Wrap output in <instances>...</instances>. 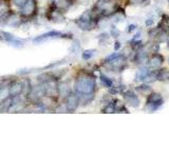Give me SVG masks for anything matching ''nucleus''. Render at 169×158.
Listing matches in <instances>:
<instances>
[{
    "label": "nucleus",
    "instance_id": "nucleus-1",
    "mask_svg": "<svg viewBox=\"0 0 169 158\" xmlns=\"http://www.w3.org/2000/svg\"><path fill=\"white\" fill-rule=\"evenodd\" d=\"M95 86H96V83L93 78L81 77L75 82V92L78 96L89 95V94H93Z\"/></svg>",
    "mask_w": 169,
    "mask_h": 158
},
{
    "label": "nucleus",
    "instance_id": "nucleus-2",
    "mask_svg": "<svg viewBox=\"0 0 169 158\" xmlns=\"http://www.w3.org/2000/svg\"><path fill=\"white\" fill-rule=\"evenodd\" d=\"M162 104H163V98H162L161 94L152 93L148 96L147 110L149 112H154L155 110L159 109Z\"/></svg>",
    "mask_w": 169,
    "mask_h": 158
},
{
    "label": "nucleus",
    "instance_id": "nucleus-3",
    "mask_svg": "<svg viewBox=\"0 0 169 158\" xmlns=\"http://www.w3.org/2000/svg\"><path fill=\"white\" fill-rule=\"evenodd\" d=\"M76 24L78 26L79 29L86 30V31L93 29V21H92V17L90 15V12L84 13L81 15V17L76 21Z\"/></svg>",
    "mask_w": 169,
    "mask_h": 158
},
{
    "label": "nucleus",
    "instance_id": "nucleus-4",
    "mask_svg": "<svg viewBox=\"0 0 169 158\" xmlns=\"http://www.w3.org/2000/svg\"><path fill=\"white\" fill-rule=\"evenodd\" d=\"M36 9H37V4L35 0H27L23 5L20 8V12L23 17H30L35 14Z\"/></svg>",
    "mask_w": 169,
    "mask_h": 158
},
{
    "label": "nucleus",
    "instance_id": "nucleus-5",
    "mask_svg": "<svg viewBox=\"0 0 169 158\" xmlns=\"http://www.w3.org/2000/svg\"><path fill=\"white\" fill-rule=\"evenodd\" d=\"M0 36H1V39L6 41L10 44L14 45V47H22L24 44V40L19 39V38H16L13 34H10L8 32H0Z\"/></svg>",
    "mask_w": 169,
    "mask_h": 158
},
{
    "label": "nucleus",
    "instance_id": "nucleus-6",
    "mask_svg": "<svg viewBox=\"0 0 169 158\" xmlns=\"http://www.w3.org/2000/svg\"><path fill=\"white\" fill-rule=\"evenodd\" d=\"M79 105V96L77 94L70 93L69 95L66 97V107L68 111L73 112L78 107Z\"/></svg>",
    "mask_w": 169,
    "mask_h": 158
},
{
    "label": "nucleus",
    "instance_id": "nucleus-7",
    "mask_svg": "<svg viewBox=\"0 0 169 158\" xmlns=\"http://www.w3.org/2000/svg\"><path fill=\"white\" fill-rule=\"evenodd\" d=\"M65 36H67V35L61 33V32L52 31V32H49V33H45V34H43V35H40V36H38V37H36L35 39L33 40V42L41 43L47 39H50V38H63V37H65Z\"/></svg>",
    "mask_w": 169,
    "mask_h": 158
},
{
    "label": "nucleus",
    "instance_id": "nucleus-8",
    "mask_svg": "<svg viewBox=\"0 0 169 158\" xmlns=\"http://www.w3.org/2000/svg\"><path fill=\"white\" fill-rule=\"evenodd\" d=\"M24 89V86L22 82H19V81H16V82H13L12 84L10 86V90H9V94H10L11 97L15 98V97H18L20 94L22 93Z\"/></svg>",
    "mask_w": 169,
    "mask_h": 158
},
{
    "label": "nucleus",
    "instance_id": "nucleus-9",
    "mask_svg": "<svg viewBox=\"0 0 169 158\" xmlns=\"http://www.w3.org/2000/svg\"><path fill=\"white\" fill-rule=\"evenodd\" d=\"M123 96H124L127 104H129L132 107H138L140 105V99H138V97L133 92H131V91H126Z\"/></svg>",
    "mask_w": 169,
    "mask_h": 158
},
{
    "label": "nucleus",
    "instance_id": "nucleus-10",
    "mask_svg": "<svg viewBox=\"0 0 169 158\" xmlns=\"http://www.w3.org/2000/svg\"><path fill=\"white\" fill-rule=\"evenodd\" d=\"M10 15V4L6 0H0V17L5 19Z\"/></svg>",
    "mask_w": 169,
    "mask_h": 158
},
{
    "label": "nucleus",
    "instance_id": "nucleus-11",
    "mask_svg": "<svg viewBox=\"0 0 169 158\" xmlns=\"http://www.w3.org/2000/svg\"><path fill=\"white\" fill-rule=\"evenodd\" d=\"M164 61V58L163 56H161L160 54H154L152 55V57L150 58V61H149V65L150 66H153V68H157L163 63Z\"/></svg>",
    "mask_w": 169,
    "mask_h": 158
},
{
    "label": "nucleus",
    "instance_id": "nucleus-12",
    "mask_svg": "<svg viewBox=\"0 0 169 158\" xmlns=\"http://www.w3.org/2000/svg\"><path fill=\"white\" fill-rule=\"evenodd\" d=\"M57 90H58V94L63 97H67L68 95L71 93V90H70V86H68L66 82H63L61 84H59L57 86Z\"/></svg>",
    "mask_w": 169,
    "mask_h": 158
},
{
    "label": "nucleus",
    "instance_id": "nucleus-13",
    "mask_svg": "<svg viewBox=\"0 0 169 158\" xmlns=\"http://www.w3.org/2000/svg\"><path fill=\"white\" fill-rule=\"evenodd\" d=\"M70 0H54V5L58 8L59 10H65L68 9L70 5Z\"/></svg>",
    "mask_w": 169,
    "mask_h": 158
},
{
    "label": "nucleus",
    "instance_id": "nucleus-14",
    "mask_svg": "<svg viewBox=\"0 0 169 158\" xmlns=\"http://www.w3.org/2000/svg\"><path fill=\"white\" fill-rule=\"evenodd\" d=\"M100 81H102V83L104 84L105 86H107V88H111L113 84L112 80L109 78V77L105 76V75H100Z\"/></svg>",
    "mask_w": 169,
    "mask_h": 158
},
{
    "label": "nucleus",
    "instance_id": "nucleus-15",
    "mask_svg": "<svg viewBox=\"0 0 169 158\" xmlns=\"http://www.w3.org/2000/svg\"><path fill=\"white\" fill-rule=\"evenodd\" d=\"M95 50H88V51H84L83 53V59L84 60H89L90 58H92L94 56Z\"/></svg>",
    "mask_w": 169,
    "mask_h": 158
},
{
    "label": "nucleus",
    "instance_id": "nucleus-16",
    "mask_svg": "<svg viewBox=\"0 0 169 158\" xmlns=\"http://www.w3.org/2000/svg\"><path fill=\"white\" fill-rule=\"evenodd\" d=\"M138 92H141V94H148V95H149V92L151 91V89H150L149 86H145V84H143V86H138Z\"/></svg>",
    "mask_w": 169,
    "mask_h": 158
},
{
    "label": "nucleus",
    "instance_id": "nucleus-17",
    "mask_svg": "<svg viewBox=\"0 0 169 158\" xmlns=\"http://www.w3.org/2000/svg\"><path fill=\"white\" fill-rule=\"evenodd\" d=\"M13 1V3L15 4V5H17V6H19V8H21L22 5L24 4V2L27 1V0H12Z\"/></svg>",
    "mask_w": 169,
    "mask_h": 158
},
{
    "label": "nucleus",
    "instance_id": "nucleus-18",
    "mask_svg": "<svg viewBox=\"0 0 169 158\" xmlns=\"http://www.w3.org/2000/svg\"><path fill=\"white\" fill-rule=\"evenodd\" d=\"M128 27H129V29L127 30V32H128V33H131V32H133L134 30L136 29V26H135V24H130Z\"/></svg>",
    "mask_w": 169,
    "mask_h": 158
},
{
    "label": "nucleus",
    "instance_id": "nucleus-19",
    "mask_svg": "<svg viewBox=\"0 0 169 158\" xmlns=\"http://www.w3.org/2000/svg\"><path fill=\"white\" fill-rule=\"evenodd\" d=\"M120 43L118 42V41H116V42L114 43V50L117 51V50H120Z\"/></svg>",
    "mask_w": 169,
    "mask_h": 158
},
{
    "label": "nucleus",
    "instance_id": "nucleus-20",
    "mask_svg": "<svg viewBox=\"0 0 169 158\" xmlns=\"http://www.w3.org/2000/svg\"><path fill=\"white\" fill-rule=\"evenodd\" d=\"M152 23H153V19H152V18H150V20L148 19L147 21H146V26H152Z\"/></svg>",
    "mask_w": 169,
    "mask_h": 158
},
{
    "label": "nucleus",
    "instance_id": "nucleus-21",
    "mask_svg": "<svg viewBox=\"0 0 169 158\" xmlns=\"http://www.w3.org/2000/svg\"><path fill=\"white\" fill-rule=\"evenodd\" d=\"M132 1V3H134V4H141L142 2H144V0H131Z\"/></svg>",
    "mask_w": 169,
    "mask_h": 158
},
{
    "label": "nucleus",
    "instance_id": "nucleus-22",
    "mask_svg": "<svg viewBox=\"0 0 169 158\" xmlns=\"http://www.w3.org/2000/svg\"><path fill=\"white\" fill-rule=\"evenodd\" d=\"M140 35H141V33L140 32H138V34H136L135 36H134V38H133V40H136V39H138V38H140Z\"/></svg>",
    "mask_w": 169,
    "mask_h": 158
},
{
    "label": "nucleus",
    "instance_id": "nucleus-23",
    "mask_svg": "<svg viewBox=\"0 0 169 158\" xmlns=\"http://www.w3.org/2000/svg\"><path fill=\"white\" fill-rule=\"evenodd\" d=\"M4 88H5V86H4L3 84H2V86H0V93H1L2 91H3V89H4Z\"/></svg>",
    "mask_w": 169,
    "mask_h": 158
},
{
    "label": "nucleus",
    "instance_id": "nucleus-24",
    "mask_svg": "<svg viewBox=\"0 0 169 158\" xmlns=\"http://www.w3.org/2000/svg\"><path fill=\"white\" fill-rule=\"evenodd\" d=\"M168 1H169V0H168Z\"/></svg>",
    "mask_w": 169,
    "mask_h": 158
}]
</instances>
